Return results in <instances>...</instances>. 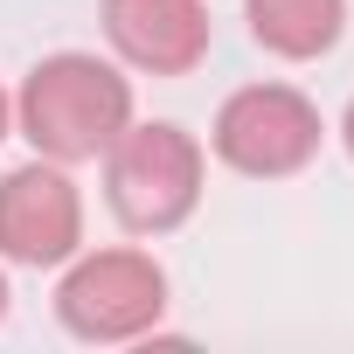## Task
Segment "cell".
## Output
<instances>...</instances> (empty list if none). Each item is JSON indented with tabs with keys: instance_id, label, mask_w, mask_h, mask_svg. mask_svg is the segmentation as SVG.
Returning a JSON list of instances; mask_svg holds the SVG:
<instances>
[{
	"instance_id": "6da1fadb",
	"label": "cell",
	"mask_w": 354,
	"mask_h": 354,
	"mask_svg": "<svg viewBox=\"0 0 354 354\" xmlns=\"http://www.w3.org/2000/svg\"><path fill=\"white\" fill-rule=\"evenodd\" d=\"M15 125L42 160H104V146L132 125V77L104 56L84 49H56L21 77L15 97Z\"/></svg>"
},
{
	"instance_id": "7a4b0ae2",
	"label": "cell",
	"mask_w": 354,
	"mask_h": 354,
	"mask_svg": "<svg viewBox=\"0 0 354 354\" xmlns=\"http://www.w3.org/2000/svg\"><path fill=\"white\" fill-rule=\"evenodd\" d=\"M202 174H209V160H202L195 132L167 125V118H153V125L132 118L104 146V202L132 236H167L195 216Z\"/></svg>"
},
{
	"instance_id": "3957f363",
	"label": "cell",
	"mask_w": 354,
	"mask_h": 354,
	"mask_svg": "<svg viewBox=\"0 0 354 354\" xmlns=\"http://www.w3.org/2000/svg\"><path fill=\"white\" fill-rule=\"evenodd\" d=\"M326 125H319V104L292 84H243L223 97L216 125H209V146L223 167L250 174V181H285V174L313 167Z\"/></svg>"
},
{
	"instance_id": "277c9868",
	"label": "cell",
	"mask_w": 354,
	"mask_h": 354,
	"mask_svg": "<svg viewBox=\"0 0 354 354\" xmlns=\"http://www.w3.org/2000/svg\"><path fill=\"white\" fill-rule=\"evenodd\" d=\"M167 313V271L146 250H77L56 285V319L77 340H139Z\"/></svg>"
},
{
	"instance_id": "5b68a950",
	"label": "cell",
	"mask_w": 354,
	"mask_h": 354,
	"mask_svg": "<svg viewBox=\"0 0 354 354\" xmlns=\"http://www.w3.org/2000/svg\"><path fill=\"white\" fill-rule=\"evenodd\" d=\"M84 250V195L63 174V160H28L0 174V257L56 271Z\"/></svg>"
},
{
	"instance_id": "8992f818",
	"label": "cell",
	"mask_w": 354,
	"mask_h": 354,
	"mask_svg": "<svg viewBox=\"0 0 354 354\" xmlns=\"http://www.w3.org/2000/svg\"><path fill=\"white\" fill-rule=\"evenodd\" d=\"M104 42L146 77H188L209 56L202 0H104Z\"/></svg>"
},
{
	"instance_id": "52a82bcc",
	"label": "cell",
	"mask_w": 354,
	"mask_h": 354,
	"mask_svg": "<svg viewBox=\"0 0 354 354\" xmlns=\"http://www.w3.org/2000/svg\"><path fill=\"white\" fill-rule=\"evenodd\" d=\"M250 42L285 56V63H313L340 42L347 28V0H243Z\"/></svg>"
},
{
	"instance_id": "ba28073f",
	"label": "cell",
	"mask_w": 354,
	"mask_h": 354,
	"mask_svg": "<svg viewBox=\"0 0 354 354\" xmlns=\"http://www.w3.org/2000/svg\"><path fill=\"white\" fill-rule=\"evenodd\" d=\"M8 125H15V97L0 91V139H8Z\"/></svg>"
},
{
	"instance_id": "9c48e42d",
	"label": "cell",
	"mask_w": 354,
	"mask_h": 354,
	"mask_svg": "<svg viewBox=\"0 0 354 354\" xmlns=\"http://www.w3.org/2000/svg\"><path fill=\"white\" fill-rule=\"evenodd\" d=\"M340 139H347V160H354V104H347V118H340Z\"/></svg>"
},
{
	"instance_id": "30bf717a",
	"label": "cell",
	"mask_w": 354,
	"mask_h": 354,
	"mask_svg": "<svg viewBox=\"0 0 354 354\" xmlns=\"http://www.w3.org/2000/svg\"><path fill=\"white\" fill-rule=\"evenodd\" d=\"M0 319H8V271H0Z\"/></svg>"
}]
</instances>
